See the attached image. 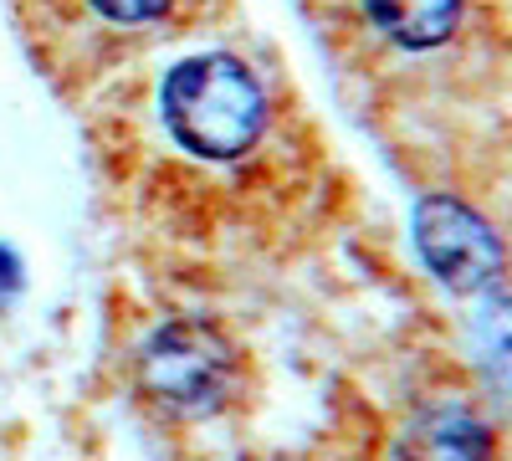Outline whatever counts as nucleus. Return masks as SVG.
I'll list each match as a JSON object with an SVG mask.
<instances>
[{
  "label": "nucleus",
  "mask_w": 512,
  "mask_h": 461,
  "mask_svg": "<svg viewBox=\"0 0 512 461\" xmlns=\"http://www.w3.org/2000/svg\"><path fill=\"white\" fill-rule=\"evenodd\" d=\"M164 129L200 159H236L262 139L267 98L236 57H190L159 88Z\"/></svg>",
  "instance_id": "nucleus-1"
},
{
  "label": "nucleus",
  "mask_w": 512,
  "mask_h": 461,
  "mask_svg": "<svg viewBox=\"0 0 512 461\" xmlns=\"http://www.w3.org/2000/svg\"><path fill=\"white\" fill-rule=\"evenodd\" d=\"M236 380V349L221 328L180 318L154 328L139 349V390L169 415H205Z\"/></svg>",
  "instance_id": "nucleus-2"
},
{
  "label": "nucleus",
  "mask_w": 512,
  "mask_h": 461,
  "mask_svg": "<svg viewBox=\"0 0 512 461\" xmlns=\"http://www.w3.org/2000/svg\"><path fill=\"white\" fill-rule=\"evenodd\" d=\"M415 246L420 262L451 292H487L502 277L497 231L456 195H425L415 205Z\"/></svg>",
  "instance_id": "nucleus-3"
},
{
  "label": "nucleus",
  "mask_w": 512,
  "mask_h": 461,
  "mask_svg": "<svg viewBox=\"0 0 512 461\" xmlns=\"http://www.w3.org/2000/svg\"><path fill=\"white\" fill-rule=\"evenodd\" d=\"M369 26L405 52H431L456 36L466 0H359Z\"/></svg>",
  "instance_id": "nucleus-4"
},
{
  "label": "nucleus",
  "mask_w": 512,
  "mask_h": 461,
  "mask_svg": "<svg viewBox=\"0 0 512 461\" xmlns=\"http://www.w3.org/2000/svg\"><path fill=\"white\" fill-rule=\"evenodd\" d=\"M405 461H492V436L472 410H425L405 436Z\"/></svg>",
  "instance_id": "nucleus-5"
},
{
  "label": "nucleus",
  "mask_w": 512,
  "mask_h": 461,
  "mask_svg": "<svg viewBox=\"0 0 512 461\" xmlns=\"http://www.w3.org/2000/svg\"><path fill=\"white\" fill-rule=\"evenodd\" d=\"M482 349H487V359H492V369L502 374V385H512V298H497V303H487V313H482Z\"/></svg>",
  "instance_id": "nucleus-6"
},
{
  "label": "nucleus",
  "mask_w": 512,
  "mask_h": 461,
  "mask_svg": "<svg viewBox=\"0 0 512 461\" xmlns=\"http://www.w3.org/2000/svg\"><path fill=\"white\" fill-rule=\"evenodd\" d=\"M175 0H93V11L118 21V26H144V21H159Z\"/></svg>",
  "instance_id": "nucleus-7"
}]
</instances>
